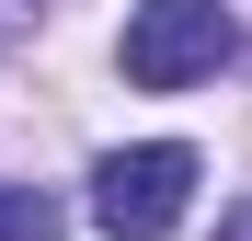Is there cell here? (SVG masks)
<instances>
[{
    "instance_id": "cell-4",
    "label": "cell",
    "mask_w": 252,
    "mask_h": 241,
    "mask_svg": "<svg viewBox=\"0 0 252 241\" xmlns=\"http://www.w3.org/2000/svg\"><path fill=\"white\" fill-rule=\"evenodd\" d=\"M218 241H252V207H241V218H229V230H218Z\"/></svg>"
},
{
    "instance_id": "cell-1",
    "label": "cell",
    "mask_w": 252,
    "mask_h": 241,
    "mask_svg": "<svg viewBox=\"0 0 252 241\" xmlns=\"http://www.w3.org/2000/svg\"><path fill=\"white\" fill-rule=\"evenodd\" d=\"M115 58L138 92H195V80H218L241 58V23H229V0H138Z\"/></svg>"
},
{
    "instance_id": "cell-2",
    "label": "cell",
    "mask_w": 252,
    "mask_h": 241,
    "mask_svg": "<svg viewBox=\"0 0 252 241\" xmlns=\"http://www.w3.org/2000/svg\"><path fill=\"white\" fill-rule=\"evenodd\" d=\"M184 207H195V149H172V138L115 149L103 172H92V218H103L115 241H160Z\"/></svg>"
},
{
    "instance_id": "cell-3",
    "label": "cell",
    "mask_w": 252,
    "mask_h": 241,
    "mask_svg": "<svg viewBox=\"0 0 252 241\" xmlns=\"http://www.w3.org/2000/svg\"><path fill=\"white\" fill-rule=\"evenodd\" d=\"M0 241H58V195H34V184H0Z\"/></svg>"
}]
</instances>
